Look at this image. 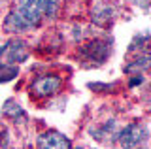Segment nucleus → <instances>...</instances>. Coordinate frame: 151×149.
<instances>
[{
    "label": "nucleus",
    "instance_id": "10",
    "mask_svg": "<svg viewBox=\"0 0 151 149\" xmlns=\"http://www.w3.org/2000/svg\"><path fill=\"white\" fill-rule=\"evenodd\" d=\"M149 66H151V55H144V57H140L138 60H134L130 66H127V72L140 70V68H149Z\"/></svg>",
    "mask_w": 151,
    "mask_h": 149
},
{
    "label": "nucleus",
    "instance_id": "2",
    "mask_svg": "<svg viewBox=\"0 0 151 149\" xmlns=\"http://www.w3.org/2000/svg\"><path fill=\"white\" fill-rule=\"evenodd\" d=\"M28 55L27 44L23 40H12L0 51V66H15L17 62H23Z\"/></svg>",
    "mask_w": 151,
    "mask_h": 149
},
{
    "label": "nucleus",
    "instance_id": "6",
    "mask_svg": "<svg viewBox=\"0 0 151 149\" xmlns=\"http://www.w3.org/2000/svg\"><path fill=\"white\" fill-rule=\"evenodd\" d=\"M27 29H30V25L23 19V15L17 10H13V11L8 13L6 21H4V30H6V32H23Z\"/></svg>",
    "mask_w": 151,
    "mask_h": 149
},
{
    "label": "nucleus",
    "instance_id": "4",
    "mask_svg": "<svg viewBox=\"0 0 151 149\" xmlns=\"http://www.w3.org/2000/svg\"><path fill=\"white\" fill-rule=\"evenodd\" d=\"M60 87V77L55 76H42L32 83V92L36 96H51L59 91Z\"/></svg>",
    "mask_w": 151,
    "mask_h": 149
},
{
    "label": "nucleus",
    "instance_id": "11",
    "mask_svg": "<svg viewBox=\"0 0 151 149\" xmlns=\"http://www.w3.org/2000/svg\"><path fill=\"white\" fill-rule=\"evenodd\" d=\"M138 83H142V77H140V76H138V77H132L129 85H130V87H134V85H138Z\"/></svg>",
    "mask_w": 151,
    "mask_h": 149
},
{
    "label": "nucleus",
    "instance_id": "7",
    "mask_svg": "<svg viewBox=\"0 0 151 149\" xmlns=\"http://www.w3.org/2000/svg\"><path fill=\"white\" fill-rule=\"evenodd\" d=\"M2 113L6 115V117L13 119V121H17V119H25V117H27L21 106H19V104H15V102H12V100H8L6 104H4V108H2Z\"/></svg>",
    "mask_w": 151,
    "mask_h": 149
},
{
    "label": "nucleus",
    "instance_id": "1",
    "mask_svg": "<svg viewBox=\"0 0 151 149\" xmlns=\"http://www.w3.org/2000/svg\"><path fill=\"white\" fill-rule=\"evenodd\" d=\"M147 140V128L140 123H132L117 134V143L123 149H136Z\"/></svg>",
    "mask_w": 151,
    "mask_h": 149
},
{
    "label": "nucleus",
    "instance_id": "5",
    "mask_svg": "<svg viewBox=\"0 0 151 149\" xmlns=\"http://www.w3.org/2000/svg\"><path fill=\"white\" fill-rule=\"evenodd\" d=\"M108 51H110V45H108L104 40H93V42H89L87 45L81 47V55L87 60L102 62V60L108 57Z\"/></svg>",
    "mask_w": 151,
    "mask_h": 149
},
{
    "label": "nucleus",
    "instance_id": "13",
    "mask_svg": "<svg viewBox=\"0 0 151 149\" xmlns=\"http://www.w3.org/2000/svg\"><path fill=\"white\" fill-rule=\"evenodd\" d=\"M76 149H81V147H76Z\"/></svg>",
    "mask_w": 151,
    "mask_h": 149
},
{
    "label": "nucleus",
    "instance_id": "8",
    "mask_svg": "<svg viewBox=\"0 0 151 149\" xmlns=\"http://www.w3.org/2000/svg\"><path fill=\"white\" fill-rule=\"evenodd\" d=\"M17 76V66H0V83H6Z\"/></svg>",
    "mask_w": 151,
    "mask_h": 149
},
{
    "label": "nucleus",
    "instance_id": "12",
    "mask_svg": "<svg viewBox=\"0 0 151 149\" xmlns=\"http://www.w3.org/2000/svg\"><path fill=\"white\" fill-rule=\"evenodd\" d=\"M0 51H2V45H0Z\"/></svg>",
    "mask_w": 151,
    "mask_h": 149
},
{
    "label": "nucleus",
    "instance_id": "3",
    "mask_svg": "<svg viewBox=\"0 0 151 149\" xmlns=\"http://www.w3.org/2000/svg\"><path fill=\"white\" fill-rule=\"evenodd\" d=\"M38 149H70V142L60 132H44L38 136Z\"/></svg>",
    "mask_w": 151,
    "mask_h": 149
},
{
    "label": "nucleus",
    "instance_id": "9",
    "mask_svg": "<svg viewBox=\"0 0 151 149\" xmlns=\"http://www.w3.org/2000/svg\"><path fill=\"white\" fill-rule=\"evenodd\" d=\"M40 2H42V11H44V15L53 17L57 8H59V0H40Z\"/></svg>",
    "mask_w": 151,
    "mask_h": 149
}]
</instances>
